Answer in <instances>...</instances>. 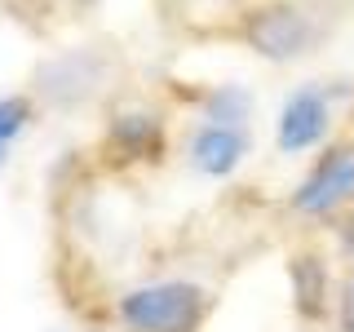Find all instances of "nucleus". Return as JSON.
Segmentation results:
<instances>
[{
    "mask_svg": "<svg viewBox=\"0 0 354 332\" xmlns=\"http://www.w3.org/2000/svg\"><path fill=\"white\" fill-rule=\"evenodd\" d=\"M292 297H297V310L306 319H319L328 310V270L319 257H297L292 261Z\"/></svg>",
    "mask_w": 354,
    "mask_h": 332,
    "instance_id": "nucleus-8",
    "label": "nucleus"
},
{
    "mask_svg": "<svg viewBox=\"0 0 354 332\" xmlns=\"http://www.w3.org/2000/svg\"><path fill=\"white\" fill-rule=\"evenodd\" d=\"M248 160V129H235V124H195L191 142H186V164L199 173V177H230L239 164Z\"/></svg>",
    "mask_w": 354,
    "mask_h": 332,
    "instance_id": "nucleus-6",
    "label": "nucleus"
},
{
    "mask_svg": "<svg viewBox=\"0 0 354 332\" xmlns=\"http://www.w3.org/2000/svg\"><path fill=\"white\" fill-rule=\"evenodd\" d=\"M350 199H354V147H337L292 191V208L301 217H328Z\"/></svg>",
    "mask_w": 354,
    "mask_h": 332,
    "instance_id": "nucleus-4",
    "label": "nucleus"
},
{
    "mask_svg": "<svg viewBox=\"0 0 354 332\" xmlns=\"http://www.w3.org/2000/svg\"><path fill=\"white\" fill-rule=\"evenodd\" d=\"M319 40L315 18L301 5H261L243 18V44L266 62H292Z\"/></svg>",
    "mask_w": 354,
    "mask_h": 332,
    "instance_id": "nucleus-3",
    "label": "nucleus"
},
{
    "mask_svg": "<svg viewBox=\"0 0 354 332\" xmlns=\"http://www.w3.org/2000/svg\"><path fill=\"white\" fill-rule=\"evenodd\" d=\"M208 293L195 279H151L115 297V319L124 332H204Z\"/></svg>",
    "mask_w": 354,
    "mask_h": 332,
    "instance_id": "nucleus-1",
    "label": "nucleus"
},
{
    "mask_svg": "<svg viewBox=\"0 0 354 332\" xmlns=\"http://www.w3.org/2000/svg\"><path fill=\"white\" fill-rule=\"evenodd\" d=\"M199 111H204V120L208 124H235L243 129L248 124V116H252V93L243 84H213L204 93V102H199Z\"/></svg>",
    "mask_w": 354,
    "mask_h": 332,
    "instance_id": "nucleus-9",
    "label": "nucleus"
},
{
    "mask_svg": "<svg viewBox=\"0 0 354 332\" xmlns=\"http://www.w3.org/2000/svg\"><path fill=\"white\" fill-rule=\"evenodd\" d=\"M106 138L124 155H133V160H151L155 151H164V129L151 111H124V116H115Z\"/></svg>",
    "mask_w": 354,
    "mask_h": 332,
    "instance_id": "nucleus-7",
    "label": "nucleus"
},
{
    "mask_svg": "<svg viewBox=\"0 0 354 332\" xmlns=\"http://www.w3.org/2000/svg\"><path fill=\"white\" fill-rule=\"evenodd\" d=\"M328 129H332V93L306 84L283 102L279 124H274V147L283 155H301L310 147H319L328 138Z\"/></svg>",
    "mask_w": 354,
    "mask_h": 332,
    "instance_id": "nucleus-5",
    "label": "nucleus"
},
{
    "mask_svg": "<svg viewBox=\"0 0 354 332\" xmlns=\"http://www.w3.org/2000/svg\"><path fill=\"white\" fill-rule=\"evenodd\" d=\"M341 315H346V328L354 332V275H350V284H346V297H341Z\"/></svg>",
    "mask_w": 354,
    "mask_h": 332,
    "instance_id": "nucleus-11",
    "label": "nucleus"
},
{
    "mask_svg": "<svg viewBox=\"0 0 354 332\" xmlns=\"http://www.w3.org/2000/svg\"><path fill=\"white\" fill-rule=\"evenodd\" d=\"M106 84H111V62L97 49H80V44H75V49L53 53V58L40 66L36 98L44 107L71 111V107L93 102L97 93H106Z\"/></svg>",
    "mask_w": 354,
    "mask_h": 332,
    "instance_id": "nucleus-2",
    "label": "nucleus"
},
{
    "mask_svg": "<svg viewBox=\"0 0 354 332\" xmlns=\"http://www.w3.org/2000/svg\"><path fill=\"white\" fill-rule=\"evenodd\" d=\"M36 120V98L27 93H0V164H5V147L18 142Z\"/></svg>",
    "mask_w": 354,
    "mask_h": 332,
    "instance_id": "nucleus-10",
    "label": "nucleus"
}]
</instances>
